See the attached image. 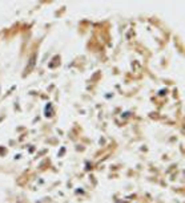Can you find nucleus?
Wrapping results in <instances>:
<instances>
[{
    "label": "nucleus",
    "instance_id": "1",
    "mask_svg": "<svg viewBox=\"0 0 185 203\" xmlns=\"http://www.w3.org/2000/svg\"><path fill=\"white\" fill-rule=\"evenodd\" d=\"M49 109H51V104H47V106H45V117H51Z\"/></svg>",
    "mask_w": 185,
    "mask_h": 203
}]
</instances>
